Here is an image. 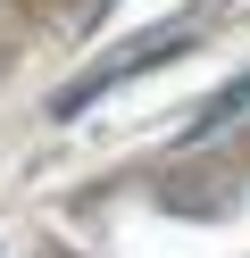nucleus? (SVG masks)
I'll use <instances>...</instances> for the list:
<instances>
[{"mask_svg":"<svg viewBox=\"0 0 250 258\" xmlns=\"http://www.w3.org/2000/svg\"><path fill=\"white\" fill-rule=\"evenodd\" d=\"M183 50H192V34H142V42H125V50H117V58H100L92 75H75V84L50 100V117H83V108H92V100H109L117 84H133V75L167 67V58H183Z\"/></svg>","mask_w":250,"mask_h":258,"instance_id":"nucleus-1","label":"nucleus"},{"mask_svg":"<svg viewBox=\"0 0 250 258\" xmlns=\"http://www.w3.org/2000/svg\"><path fill=\"white\" fill-rule=\"evenodd\" d=\"M242 108H250V84H233V92H217V100H209V108H200V117H192V134H217V125H225V117H242Z\"/></svg>","mask_w":250,"mask_h":258,"instance_id":"nucleus-2","label":"nucleus"}]
</instances>
